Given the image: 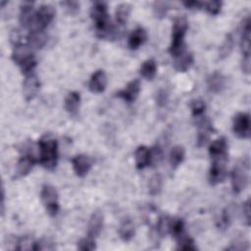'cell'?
I'll return each mask as SVG.
<instances>
[{"mask_svg":"<svg viewBox=\"0 0 251 251\" xmlns=\"http://www.w3.org/2000/svg\"><path fill=\"white\" fill-rule=\"evenodd\" d=\"M229 222H230V214H229L228 210L227 211L226 210L223 212L220 222L218 224L219 228H226L229 226Z\"/></svg>","mask_w":251,"mask_h":251,"instance_id":"8d00e7d4","label":"cell"},{"mask_svg":"<svg viewBox=\"0 0 251 251\" xmlns=\"http://www.w3.org/2000/svg\"><path fill=\"white\" fill-rule=\"evenodd\" d=\"M250 18L246 17L241 24V34H240V48L242 57L250 56Z\"/></svg>","mask_w":251,"mask_h":251,"instance_id":"7c38bea8","label":"cell"},{"mask_svg":"<svg viewBox=\"0 0 251 251\" xmlns=\"http://www.w3.org/2000/svg\"><path fill=\"white\" fill-rule=\"evenodd\" d=\"M163 185V178L160 174L153 175L148 181V192L150 195H157L160 193Z\"/></svg>","mask_w":251,"mask_h":251,"instance_id":"f1b7e54d","label":"cell"},{"mask_svg":"<svg viewBox=\"0 0 251 251\" xmlns=\"http://www.w3.org/2000/svg\"><path fill=\"white\" fill-rule=\"evenodd\" d=\"M245 245H247V242H245V241H243V240H238V239H236L235 240V243H231V246H229V247H227L226 249L227 250H244V249H247L248 247L247 246H245Z\"/></svg>","mask_w":251,"mask_h":251,"instance_id":"ab89813d","label":"cell"},{"mask_svg":"<svg viewBox=\"0 0 251 251\" xmlns=\"http://www.w3.org/2000/svg\"><path fill=\"white\" fill-rule=\"evenodd\" d=\"M207 86L209 91L220 93L226 87V77L220 72H214L207 77Z\"/></svg>","mask_w":251,"mask_h":251,"instance_id":"2e32d148","label":"cell"},{"mask_svg":"<svg viewBox=\"0 0 251 251\" xmlns=\"http://www.w3.org/2000/svg\"><path fill=\"white\" fill-rule=\"evenodd\" d=\"M4 199H5V194H4V187L1 189V214H4Z\"/></svg>","mask_w":251,"mask_h":251,"instance_id":"7bdbcfd3","label":"cell"},{"mask_svg":"<svg viewBox=\"0 0 251 251\" xmlns=\"http://www.w3.org/2000/svg\"><path fill=\"white\" fill-rule=\"evenodd\" d=\"M170 222H171V219L168 216L160 217V219L158 220V223H157V231H158L159 235L166 236V234L169 233Z\"/></svg>","mask_w":251,"mask_h":251,"instance_id":"d6a6232c","label":"cell"},{"mask_svg":"<svg viewBox=\"0 0 251 251\" xmlns=\"http://www.w3.org/2000/svg\"><path fill=\"white\" fill-rule=\"evenodd\" d=\"M135 166L138 170H142L152 163V151L147 146L141 145L136 148L134 153Z\"/></svg>","mask_w":251,"mask_h":251,"instance_id":"9a60e30c","label":"cell"},{"mask_svg":"<svg viewBox=\"0 0 251 251\" xmlns=\"http://www.w3.org/2000/svg\"><path fill=\"white\" fill-rule=\"evenodd\" d=\"M47 36L44 31H29L26 36L28 46L31 48H41L45 44Z\"/></svg>","mask_w":251,"mask_h":251,"instance_id":"484cf974","label":"cell"},{"mask_svg":"<svg viewBox=\"0 0 251 251\" xmlns=\"http://www.w3.org/2000/svg\"><path fill=\"white\" fill-rule=\"evenodd\" d=\"M233 133L241 139L250 137V116L247 113H237L232 121Z\"/></svg>","mask_w":251,"mask_h":251,"instance_id":"ba28073f","label":"cell"},{"mask_svg":"<svg viewBox=\"0 0 251 251\" xmlns=\"http://www.w3.org/2000/svg\"><path fill=\"white\" fill-rule=\"evenodd\" d=\"M40 198L47 213L51 217L56 216L59 212V197L55 187L50 184H44L40 191Z\"/></svg>","mask_w":251,"mask_h":251,"instance_id":"8992f818","label":"cell"},{"mask_svg":"<svg viewBox=\"0 0 251 251\" xmlns=\"http://www.w3.org/2000/svg\"><path fill=\"white\" fill-rule=\"evenodd\" d=\"M182 4L187 9H201L202 8V2L200 1H184Z\"/></svg>","mask_w":251,"mask_h":251,"instance_id":"b9f144b4","label":"cell"},{"mask_svg":"<svg viewBox=\"0 0 251 251\" xmlns=\"http://www.w3.org/2000/svg\"><path fill=\"white\" fill-rule=\"evenodd\" d=\"M242 211H243V215L245 217V220H246V223L248 226H250V199L248 198L246 200V202L244 203L243 205V208H242Z\"/></svg>","mask_w":251,"mask_h":251,"instance_id":"60d3db41","label":"cell"},{"mask_svg":"<svg viewBox=\"0 0 251 251\" xmlns=\"http://www.w3.org/2000/svg\"><path fill=\"white\" fill-rule=\"evenodd\" d=\"M177 242V247L176 249L178 250H196L197 247L191 237L185 234V232L180 235L178 238H176Z\"/></svg>","mask_w":251,"mask_h":251,"instance_id":"4dcf8cb0","label":"cell"},{"mask_svg":"<svg viewBox=\"0 0 251 251\" xmlns=\"http://www.w3.org/2000/svg\"><path fill=\"white\" fill-rule=\"evenodd\" d=\"M135 233V227L134 224L130 219H126L122 222L120 227H119V235L121 239L125 242L130 241Z\"/></svg>","mask_w":251,"mask_h":251,"instance_id":"603a6c76","label":"cell"},{"mask_svg":"<svg viewBox=\"0 0 251 251\" xmlns=\"http://www.w3.org/2000/svg\"><path fill=\"white\" fill-rule=\"evenodd\" d=\"M190 109L194 117H201L205 112V103L201 99L192 100L190 103Z\"/></svg>","mask_w":251,"mask_h":251,"instance_id":"836d02e7","label":"cell"},{"mask_svg":"<svg viewBox=\"0 0 251 251\" xmlns=\"http://www.w3.org/2000/svg\"><path fill=\"white\" fill-rule=\"evenodd\" d=\"M90 17L95 24L97 35L101 38L110 37L115 32L110 25L108 8L104 2H95L90 9Z\"/></svg>","mask_w":251,"mask_h":251,"instance_id":"7a4b0ae2","label":"cell"},{"mask_svg":"<svg viewBox=\"0 0 251 251\" xmlns=\"http://www.w3.org/2000/svg\"><path fill=\"white\" fill-rule=\"evenodd\" d=\"M188 27L187 21L184 17H177L174 20L172 27V42L169 47V53L173 57L180 55L184 49V36Z\"/></svg>","mask_w":251,"mask_h":251,"instance_id":"3957f363","label":"cell"},{"mask_svg":"<svg viewBox=\"0 0 251 251\" xmlns=\"http://www.w3.org/2000/svg\"><path fill=\"white\" fill-rule=\"evenodd\" d=\"M107 75L103 70H97L94 72L89 79L88 88L93 93H101L106 89Z\"/></svg>","mask_w":251,"mask_h":251,"instance_id":"4fadbf2b","label":"cell"},{"mask_svg":"<svg viewBox=\"0 0 251 251\" xmlns=\"http://www.w3.org/2000/svg\"><path fill=\"white\" fill-rule=\"evenodd\" d=\"M223 3L221 1H209L202 2V8L205 9L210 15L216 16L221 12Z\"/></svg>","mask_w":251,"mask_h":251,"instance_id":"1f68e13d","label":"cell"},{"mask_svg":"<svg viewBox=\"0 0 251 251\" xmlns=\"http://www.w3.org/2000/svg\"><path fill=\"white\" fill-rule=\"evenodd\" d=\"M147 33L143 27H136L131 31L128 36L127 44L131 50H136L139 48L146 40Z\"/></svg>","mask_w":251,"mask_h":251,"instance_id":"d6986e66","label":"cell"},{"mask_svg":"<svg viewBox=\"0 0 251 251\" xmlns=\"http://www.w3.org/2000/svg\"><path fill=\"white\" fill-rule=\"evenodd\" d=\"M130 11H131V6L128 3H122L117 6L115 15H116L117 22L121 25H124L126 24L130 15Z\"/></svg>","mask_w":251,"mask_h":251,"instance_id":"4316f807","label":"cell"},{"mask_svg":"<svg viewBox=\"0 0 251 251\" xmlns=\"http://www.w3.org/2000/svg\"><path fill=\"white\" fill-rule=\"evenodd\" d=\"M234 46V40H233V36L228 33L226 35V38L224 39L222 45L220 46V50H219V57L220 59H226V57H228L233 49Z\"/></svg>","mask_w":251,"mask_h":251,"instance_id":"83f0119b","label":"cell"},{"mask_svg":"<svg viewBox=\"0 0 251 251\" xmlns=\"http://www.w3.org/2000/svg\"><path fill=\"white\" fill-rule=\"evenodd\" d=\"M95 248H96L95 239L91 238L89 236L82 238L77 242V249H79L81 251H92Z\"/></svg>","mask_w":251,"mask_h":251,"instance_id":"e575fe53","label":"cell"},{"mask_svg":"<svg viewBox=\"0 0 251 251\" xmlns=\"http://www.w3.org/2000/svg\"><path fill=\"white\" fill-rule=\"evenodd\" d=\"M169 233L176 239L184 233V222L181 219H171Z\"/></svg>","mask_w":251,"mask_h":251,"instance_id":"f546056e","label":"cell"},{"mask_svg":"<svg viewBox=\"0 0 251 251\" xmlns=\"http://www.w3.org/2000/svg\"><path fill=\"white\" fill-rule=\"evenodd\" d=\"M227 155L212 158V164L209 171V182L216 185L222 182L226 176Z\"/></svg>","mask_w":251,"mask_h":251,"instance_id":"52a82bcc","label":"cell"},{"mask_svg":"<svg viewBox=\"0 0 251 251\" xmlns=\"http://www.w3.org/2000/svg\"><path fill=\"white\" fill-rule=\"evenodd\" d=\"M192 64H193L192 54L184 50L180 55L176 57V60L174 62V68L176 72L184 73L191 67Z\"/></svg>","mask_w":251,"mask_h":251,"instance_id":"ffe728a7","label":"cell"},{"mask_svg":"<svg viewBox=\"0 0 251 251\" xmlns=\"http://www.w3.org/2000/svg\"><path fill=\"white\" fill-rule=\"evenodd\" d=\"M35 164V159L31 154H25L20 158L16 166V176L17 177H22L26 176Z\"/></svg>","mask_w":251,"mask_h":251,"instance_id":"e0dca14e","label":"cell"},{"mask_svg":"<svg viewBox=\"0 0 251 251\" xmlns=\"http://www.w3.org/2000/svg\"><path fill=\"white\" fill-rule=\"evenodd\" d=\"M209 154L211 158L227 155V142L226 137L222 136L214 140L209 146Z\"/></svg>","mask_w":251,"mask_h":251,"instance_id":"7402d4cb","label":"cell"},{"mask_svg":"<svg viewBox=\"0 0 251 251\" xmlns=\"http://www.w3.org/2000/svg\"><path fill=\"white\" fill-rule=\"evenodd\" d=\"M154 12L156 17L158 18H164L168 12V10L170 9V5L168 2H164V1H158L154 3L153 6Z\"/></svg>","mask_w":251,"mask_h":251,"instance_id":"d590c367","label":"cell"},{"mask_svg":"<svg viewBox=\"0 0 251 251\" xmlns=\"http://www.w3.org/2000/svg\"><path fill=\"white\" fill-rule=\"evenodd\" d=\"M168 101V93L165 90H159L156 94V103L158 106H165Z\"/></svg>","mask_w":251,"mask_h":251,"instance_id":"74e56055","label":"cell"},{"mask_svg":"<svg viewBox=\"0 0 251 251\" xmlns=\"http://www.w3.org/2000/svg\"><path fill=\"white\" fill-rule=\"evenodd\" d=\"M231 187L235 194H239L245 189L248 183V163L244 161L235 165L230 174Z\"/></svg>","mask_w":251,"mask_h":251,"instance_id":"5b68a950","label":"cell"},{"mask_svg":"<svg viewBox=\"0 0 251 251\" xmlns=\"http://www.w3.org/2000/svg\"><path fill=\"white\" fill-rule=\"evenodd\" d=\"M103 220H104V217L101 211L97 210L92 213L88 222L87 236L95 239L100 234L103 227Z\"/></svg>","mask_w":251,"mask_h":251,"instance_id":"5bb4252c","label":"cell"},{"mask_svg":"<svg viewBox=\"0 0 251 251\" xmlns=\"http://www.w3.org/2000/svg\"><path fill=\"white\" fill-rule=\"evenodd\" d=\"M140 91V82L138 79H133L126 84V86L117 92V96L127 103H132L137 98Z\"/></svg>","mask_w":251,"mask_h":251,"instance_id":"8fae6325","label":"cell"},{"mask_svg":"<svg viewBox=\"0 0 251 251\" xmlns=\"http://www.w3.org/2000/svg\"><path fill=\"white\" fill-rule=\"evenodd\" d=\"M65 109L71 115H76L80 105V94L76 91H72L65 97Z\"/></svg>","mask_w":251,"mask_h":251,"instance_id":"44dd1931","label":"cell"},{"mask_svg":"<svg viewBox=\"0 0 251 251\" xmlns=\"http://www.w3.org/2000/svg\"><path fill=\"white\" fill-rule=\"evenodd\" d=\"M56 11L48 4L41 5L35 12L29 25V31H44L55 17Z\"/></svg>","mask_w":251,"mask_h":251,"instance_id":"277c9868","label":"cell"},{"mask_svg":"<svg viewBox=\"0 0 251 251\" xmlns=\"http://www.w3.org/2000/svg\"><path fill=\"white\" fill-rule=\"evenodd\" d=\"M39 86L40 82L36 75L32 73L30 75H25V78L23 83V92L26 101H30L36 96L39 90Z\"/></svg>","mask_w":251,"mask_h":251,"instance_id":"9c48e42d","label":"cell"},{"mask_svg":"<svg viewBox=\"0 0 251 251\" xmlns=\"http://www.w3.org/2000/svg\"><path fill=\"white\" fill-rule=\"evenodd\" d=\"M39 163L48 170L53 171L58 162V142L51 134H44L38 140Z\"/></svg>","mask_w":251,"mask_h":251,"instance_id":"6da1fadb","label":"cell"},{"mask_svg":"<svg viewBox=\"0 0 251 251\" xmlns=\"http://www.w3.org/2000/svg\"><path fill=\"white\" fill-rule=\"evenodd\" d=\"M185 156V151L184 148L180 145H176L174 146L169 155V160H170V165L173 169H176L184 160Z\"/></svg>","mask_w":251,"mask_h":251,"instance_id":"cb8c5ba5","label":"cell"},{"mask_svg":"<svg viewBox=\"0 0 251 251\" xmlns=\"http://www.w3.org/2000/svg\"><path fill=\"white\" fill-rule=\"evenodd\" d=\"M62 6H65L70 13H75L79 9V3L76 1H65L61 2Z\"/></svg>","mask_w":251,"mask_h":251,"instance_id":"f35d334b","label":"cell"},{"mask_svg":"<svg viewBox=\"0 0 251 251\" xmlns=\"http://www.w3.org/2000/svg\"><path fill=\"white\" fill-rule=\"evenodd\" d=\"M72 166L75 175L79 177H83L90 171L91 162L86 155L78 154L72 158Z\"/></svg>","mask_w":251,"mask_h":251,"instance_id":"30bf717a","label":"cell"},{"mask_svg":"<svg viewBox=\"0 0 251 251\" xmlns=\"http://www.w3.org/2000/svg\"><path fill=\"white\" fill-rule=\"evenodd\" d=\"M213 126L208 119H202L199 122V129L197 134V145L198 147L204 146L207 141L210 139V136L213 132Z\"/></svg>","mask_w":251,"mask_h":251,"instance_id":"ac0fdd59","label":"cell"},{"mask_svg":"<svg viewBox=\"0 0 251 251\" xmlns=\"http://www.w3.org/2000/svg\"><path fill=\"white\" fill-rule=\"evenodd\" d=\"M139 73L147 80H152L157 73V65L153 59H148L144 61L140 67Z\"/></svg>","mask_w":251,"mask_h":251,"instance_id":"d4e9b609","label":"cell"}]
</instances>
